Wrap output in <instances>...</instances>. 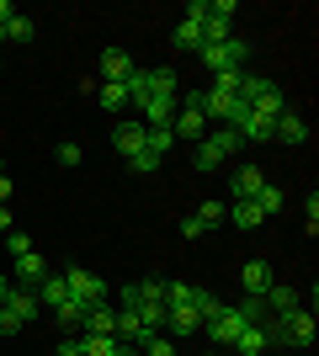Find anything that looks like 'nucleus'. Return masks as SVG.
Instances as JSON below:
<instances>
[{"label":"nucleus","instance_id":"7ed1b4c3","mask_svg":"<svg viewBox=\"0 0 319 356\" xmlns=\"http://www.w3.org/2000/svg\"><path fill=\"white\" fill-rule=\"evenodd\" d=\"M314 335H319V325H314V314H309L304 303L277 319V346H298V351H309V346H314Z\"/></svg>","mask_w":319,"mask_h":356},{"label":"nucleus","instance_id":"f257e3e1","mask_svg":"<svg viewBox=\"0 0 319 356\" xmlns=\"http://www.w3.org/2000/svg\"><path fill=\"white\" fill-rule=\"evenodd\" d=\"M240 149H245V138L234 134V128H208L197 154H192V165H197V170H218V165H224L229 154H240Z\"/></svg>","mask_w":319,"mask_h":356},{"label":"nucleus","instance_id":"58836bf2","mask_svg":"<svg viewBox=\"0 0 319 356\" xmlns=\"http://www.w3.org/2000/svg\"><path fill=\"white\" fill-rule=\"evenodd\" d=\"M6 293H11V277H6V271H0V303H6Z\"/></svg>","mask_w":319,"mask_h":356},{"label":"nucleus","instance_id":"2eb2a0df","mask_svg":"<svg viewBox=\"0 0 319 356\" xmlns=\"http://www.w3.org/2000/svg\"><path fill=\"white\" fill-rule=\"evenodd\" d=\"M112 325H117V314L106 309V303L85 309V319H80V330H85V335H112Z\"/></svg>","mask_w":319,"mask_h":356},{"label":"nucleus","instance_id":"a19ab883","mask_svg":"<svg viewBox=\"0 0 319 356\" xmlns=\"http://www.w3.org/2000/svg\"><path fill=\"white\" fill-rule=\"evenodd\" d=\"M0 176H6V160H0Z\"/></svg>","mask_w":319,"mask_h":356},{"label":"nucleus","instance_id":"72a5a7b5","mask_svg":"<svg viewBox=\"0 0 319 356\" xmlns=\"http://www.w3.org/2000/svg\"><path fill=\"white\" fill-rule=\"evenodd\" d=\"M202 234H208V229L197 223V213H192V218H181V239H202Z\"/></svg>","mask_w":319,"mask_h":356},{"label":"nucleus","instance_id":"e433bc0d","mask_svg":"<svg viewBox=\"0 0 319 356\" xmlns=\"http://www.w3.org/2000/svg\"><path fill=\"white\" fill-rule=\"evenodd\" d=\"M0 202H11V176H0Z\"/></svg>","mask_w":319,"mask_h":356},{"label":"nucleus","instance_id":"c9c22d12","mask_svg":"<svg viewBox=\"0 0 319 356\" xmlns=\"http://www.w3.org/2000/svg\"><path fill=\"white\" fill-rule=\"evenodd\" d=\"M54 356H80V341H64V346H54Z\"/></svg>","mask_w":319,"mask_h":356},{"label":"nucleus","instance_id":"aec40b11","mask_svg":"<svg viewBox=\"0 0 319 356\" xmlns=\"http://www.w3.org/2000/svg\"><path fill=\"white\" fill-rule=\"evenodd\" d=\"M229 38H234V22H229V16H208V22H202V43H229Z\"/></svg>","mask_w":319,"mask_h":356},{"label":"nucleus","instance_id":"412c9836","mask_svg":"<svg viewBox=\"0 0 319 356\" xmlns=\"http://www.w3.org/2000/svg\"><path fill=\"white\" fill-rule=\"evenodd\" d=\"M170 43L181 48V54H197V48H202V27H192V22H176V32H170Z\"/></svg>","mask_w":319,"mask_h":356},{"label":"nucleus","instance_id":"9b49d317","mask_svg":"<svg viewBox=\"0 0 319 356\" xmlns=\"http://www.w3.org/2000/svg\"><path fill=\"white\" fill-rule=\"evenodd\" d=\"M32 293H38V303H43V309H64V303H69V282H64V271H48Z\"/></svg>","mask_w":319,"mask_h":356},{"label":"nucleus","instance_id":"4468645a","mask_svg":"<svg viewBox=\"0 0 319 356\" xmlns=\"http://www.w3.org/2000/svg\"><path fill=\"white\" fill-rule=\"evenodd\" d=\"M266 346H272L266 325H245L240 335H234V351H245V356H266Z\"/></svg>","mask_w":319,"mask_h":356},{"label":"nucleus","instance_id":"6e6552de","mask_svg":"<svg viewBox=\"0 0 319 356\" xmlns=\"http://www.w3.org/2000/svg\"><path fill=\"white\" fill-rule=\"evenodd\" d=\"M11 277H16V287H38L48 277V261L38 250H27V255H16V261H11Z\"/></svg>","mask_w":319,"mask_h":356},{"label":"nucleus","instance_id":"9d476101","mask_svg":"<svg viewBox=\"0 0 319 356\" xmlns=\"http://www.w3.org/2000/svg\"><path fill=\"white\" fill-rule=\"evenodd\" d=\"M272 138H282V144H304V138H309V122L298 118L293 106H282V112H277V122H272Z\"/></svg>","mask_w":319,"mask_h":356},{"label":"nucleus","instance_id":"423d86ee","mask_svg":"<svg viewBox=\"0 0 319 356\" xmlns=\"http://www.w3.org/2000/svg\"><path fill=\"white\" fill-rule=\"evenodd\" d=\"M144 144H149V128H144L138 118H133V122H117V128H112V149H117L122 160H133Z\"/></svg>","mask_w":319,"mask_h":356},{"label":"nucleus","instance_id":"dca6fc26","mask_svg":"<svg viewBox=\"0 0 319 356\" xmlns=\"http://www.w3.org/2000/svg\"><path fill=\"white\" fill-rule=\"evenodd\" d=\"M229 223H240L245 234H256V229H261L266 218H261V208H256V202H229Z\"/></svg>","mask_w":319,"mask_h":356},{"label":"nucleus","instance_id":"a211bd4d","mask_svg":"<svg viewBox=\"0 0 319 356\" xmlns=\"http://www.w3.org/2000/svg\"><path fill=\"white\" fill-rule=\"evenodd\" d=\"M149 90H154V96H181V80H176V70H170V64L149 70Z\"/></svg>","mask_w":319,"mask_h":356},{"label":"nucleus","instance_id":"393cba45","mask_svg":"<svg viewBox=\"0 0 319 356\" xmlns=\"http://www.w3.org/2000/svg\"><path fill=\"white\" fill-rule=\"evenodd\" d=\"M112 351H117L112 335H80V356H112Z\"/></svg>","mask_w":319,"mask_h":356},{"label":"nucleus","instance_id":"c85d7f7f","mask_svg":"<svg viewBox=\"0 0 319 356\" xmlns=\"http://www.w3.org/2000/svg\"><path fill=\"white\" fill-rule=\"evenodd\" d=\"M128 170H133V176H154V170H160V154H149V149H138L133 160H128Z\"/></svg>","mask_w":319,"mask_h":356},{"label":"nucleus","instance_id":"f704fd0d","mask_svg":"<svg viewBox=\"0 0 319 356\" xmlns=\"http://www.w3.org/2000/svg\"><path fill=\"white\" fill-rule=\"evenodd\" d=\"M0 234H11V202H0Z\"/></svg>","mask_w":319,"mask_h":356},{"label":"nucleus","instance_id":"c756f323","mask_svg":"<svg viewBox=\"0 0 319 356\" xmlns=\"http://www.w3.org/2000/svg\"><path fill=\"white\" fill-rule=\"evenodd\" d=\"M234 314H240L245 325H266V303H261V298H245V303H240Z\"/></svg>","mask_w":319,"mask_h":356},{"label":"nucleus","instance_id":"ea45409f","mask_svg":"<svg viewBox=\"0 0 319 356\" xmlns=\"http://www.w3.org/2000/svg\"><path fill=\"white\" fill-rule=\"evenodd\" d=\"M11 16H16V11H11V0H0V22H11Z\"/></svg>","mask_w":319,"mask_h":356},{"label":"nucleus","instance_id":"20e7f679","mask_svg":"<svg viewBox=\"0 0 319 356\" xmlns=\"http://www.w3.org/2000/svg\"><path fill=\"white\" fill-rule=\"evenodd\" d=\"M64 282H69V298L75 303H106V282L96 277V271H85V266H64Z\"/></svg>","mask_w":319,"mask_h":356},{"label":"nucleus","instance_id":"f03ea898","mask_svg":"<svg viewBox=\"0 0 319 356\" xmlns=\"http://www.w3.org/2000/svg\"><path fill=\"white\" fill-rule=\"evenodd\" d=\"M170 134H176V144H202V134H208V112H202V90L181 96V106H176V118H170Z\"/></svg>","mask_w":319,"mask_h":356},{"label":"nucleus","instance_id":"5701e85b","mask_svg":"<svg viewBox=\"0 0 319 356\" xmlns=\"http://www.w3.org/2000/svg\"><path fill=\"white\" fill-rule=\"evenodd\" d=\"M96 102H101L106 112H122V106H128V90H122L117 80H101V86H96Z\"/></svg>","mask_w":319,"mask_h":356},{"label":"nucleus","instance_id":"4c0bfd02","mask_svg":"<svg viewBox=\"0 0 319 356\" xmlns=\"http://www.w3.org/2000/svg\"><path fill=\"white\" fill-rule=\"evenodd\" d=\"M112 356H144V351H138V346H117Z\"/></svg>","mask_w":319,"mask_h":356},{"label":"nucleus","instance_id":"b1692460","mask_svg":"<svg viewBox=\"0 0 319 356\" xmlns=\"http://www.w3.org/2000/svg\"><path fill=\"white\" fill-rule=\"evenodd\" d=\"M6 38H11V43H32V38H38V22H32V16H11V22H6Z\"/></svg>","mask_w":319,"mask_h":356},{"label":"nucleus","instance_id":"6ab92c4d","mask_svg":"<svg viewBox=\"0 0 319 356\" xmlns=\"http://www.w3.org/2000/svg\"><path fill=\"white\" fill-rule=\"evenodd\" d=\"M250 202H256V208H261V218H272V213H282V208H288V197L277 192L272 181H266V186H261V192L250 197Z\"/></svg>","mask_w":319,"mask_h":356},{"label":"nucleus","instance_id":"0eeeda50","mask_svg":"<svg viewBox=\"0 0 319 356\" xmlns=\"http://www.w3.org/2000/svg\"><path fill=\"white\" fill-rule=\"evenodd\" d=\"M261 186H266V170H261V165H240L234 181H229V197H234V202H250Z\"/></svg>","mask_w":319,"mask_h":356},{"label":"nucleus","instance_id":"1a4fd4ad","mask_svg":"<svg viewBox=\"0 0 319 356\" xmlns=\"http://www.w3.org/2000/svg\"><path fill=\"white\" fill-rule=\"evenodd\" d=\"M240 282H245V298H266L277 277H272L266 261H245V266H240Z\"/></svg>","mask_w":319,"mask_h":356},{"label":"nucleus","instance_id":"ddd939ff","mask_svg":"<svg viewBox=\"0 0 319 356\" xmlns=\"http://www.w3.org/2000/svg\"><path fill=\"white\" fill-rule=\"evenodd\" d=\"M202 330H208V335H213V346H224V351H229V346H234V335H240V330H245V319H240V314H234V309H224V314H218V319H208V325H202Z\"/></svg>","mask_w":319,"mask_h":356},{"label":"nucleus","instance_id":"a878e982","mask_svg":"<svg viewBox=\"0 0 319 356\" xmlns=\"http://www.w3.org/2000/svg\"><path fill=\"white\" fill-rule=\"evenodd\" d=\"M229 218V208H224V202H218V197H213V202H202V208H197V223H202V229H218V223H224Z\"/></svg>","mask_w":319,"mask_h":356},{"label":"nucleus","instance_id":"79ce46f5","mask_svg":"<svg viewBox=\"0 0 319 356\" xmlns=\"http://www.w3.org/2000/svg\"><path fill=\"white\" fill-rule=\"evenodd\" d=\"M0 70H6V59H0Z\"/></svg>","mask_w":319,"mask_h":356},{"label":"nucleus","instance_id":"7c9ffc66","mask_svg":"<svg viewBox=\"0 0 319 356\" xmlns=\"http://www.w3.org/2000/svg\"><path fill=\"white\" fill-rule=\"evenodd\" d=\"M304 229L319 234V192H309V202H304Z\"/></svg>","mask_w":319,"mask_h":356},{"label":"nucleus","instance_id":"bb28decb","mask_svg":"<svg viewBox=\"0 0 319 356\" xmlns=\"http://www.w3.org/2000/svg\"><path fill=\"white\" fill-rule=\"evenodd\" d=\"M144 149H149V154H160V160H165L170 149H176V134H170V128H149V144H144Z\"/></svg>","mask_w":319,"mask_h":356},{"label":"nucleus","instance_id":"473e14b6","mask_svg":"<svg viewBox=\"0 0 319 356\" xmlns=\"http://www.w3.org/2000/svg\"><path fill=\"white\" fill-rule=\"evenodd\" d=\"M80 160H85V149H80V144H59V165H64V170H75Z\"/></svg>","mask_w":319,"mask_h":356},{"label":"nucleus","instance_id":"4be33fe9","mask_svg":"<svg viewBox=\"0 0 319 356\" xmlns=\"http://www.w3.org/2000/svg\"><path fill=\"white\" fill-rule=\"evenodd\" d=\"M240 86H245V70H224V74H213L208 96H240Z\"/></svg>","mask_w":319,"mask_h":356},{"label":"nucleus","instance_id":"39448f33","mask_svg":"<svg viewBox=\"0 0 319 356\" xmlns=\"http://www.w3.org/2000/svg\"><path fill=\"white\" fill-rule=\"evenodd\" d=\"M0 309L11 314L16 325L27 330L32 319H38V309H43V303H38V293H32V287H11V293H6V303H0Z\"/></svg>","mask_w":319,"mask_h":356},{"label":"nucleus","instance_id":"f8f14e48","mask_svg":"<svg viewBox=\"0 0 319 356\" xmlns=\"http://www.w3.org/2000/svg\"><path fill=\"white\" fill-rule=\"evenodd\" d=\"M138 64H133V54H128V48H101V80H128V74H133Z\"/></svg>","mask_w":319,"mask_h":356},{"label":"nucleus","instance_id":"2f4dec72","mask_svg":"<svg viewBox=\"0 0 319 356\" xmlns=\"http://www.w3.org/2000/svg\"><path fill=\"white\" fill-rule=\"evenodd\" d=\"M6 250H11V261H16V255H27V250H32V239L22 234V229H11V234H6Z\"/></svg>","mask_w":319,"mask_h":356},{"label":"nucleus","instance_id":"f3484780","mask_svg":"<svg viewBox=\"0 0 319 356\" xmlns=\"http://www.w3.org/2000/svg\"><path fill=\"white\" fill-rule=\"evenodd\" d=\"M261 303H266V314H277V319H282L288 309H298V293H293V287H282V282H272V293L261 298Z\"/></svg>","mask_w":319,"mask_h":356},{"label":"nucleus","instance_id":"cd10ccee","mask_svg":"<svg viewBox=\"0 0 319 356\" xmlns=\"http://www.w3.org/2000/svg\"><path fill=\"white\" fill-rule=\"evenodd\" d=\"M144 356H181V346L170 341V335H149V341H144Z\"/></svg>","mask_w":319,"mask_h":356}]
</instances>
